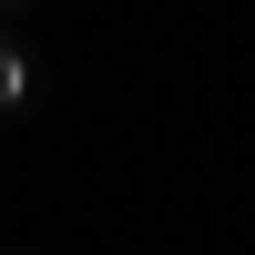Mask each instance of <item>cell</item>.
Here are the masks:
<instances>
[{"instance_id":"6da1fadb","label":"cell","mask_w":255,"mask_h":255,"mask_svg":"<svg viewBox=\"0 0 255 255\" xmlns=\"http://www.w3.org/2000/svg\"><path fill=\"white\" fill-rule=\"evenodd\" d=\"M31 92H41V61L20 51V10H0V123L31 113Z\"/></svg>"},{"instance_id":"7a4b0ae2","label":"cell","mask_w":255,"mask_h":255,"mask_svg":"<svg viewBox=\"0 0 255 255\" xmlns=\"http://www.w3.org/2000/svg\"><path fill=\"white\" fill-rule=\"evenodd\" d=\"M0 255H41V245H0Z\"/></svg>"}]
</instances>
